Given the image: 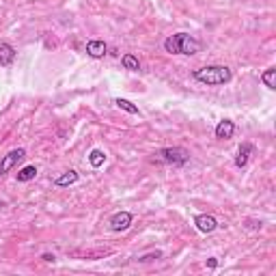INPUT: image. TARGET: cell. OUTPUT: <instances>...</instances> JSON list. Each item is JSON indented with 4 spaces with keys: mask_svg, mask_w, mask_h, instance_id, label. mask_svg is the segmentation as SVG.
<instances>
[{
    "mask_svg": "<svg viewBox=\"0 0 276 276\" xmlns=\"http://www.w3.org/2000/svg\"><path fill=\"white\" fill-rule=\"evenodd\" d=\"M194 80L203 84H209V87H220V84H227L231 82L233 74L227 65H207V67H199L192 72Z\"/></svg>",
    "mask_w": 276,
    "mask_h": 276,
    "instance_id": "6da1fadb",
    "label": "cell"
},
{
    "mask_svg": "<svg viewBox=\"0 0 276 276\" xmlns=\"http://www.w3.org/2000/svg\"><path fill=\"white\" fill-rule=\"evenodd\" d=\"M164 50L170 54H185V56H192V54L201 52V41L188 33H177V35H170L166 41H164Z\"/></svg>",
    "mask_w": 276,
    "mask_h": 276,
    "instance_id": "7a4b0ae2",
    "label": "cell"
},
{
    "mask_svg": "<svg viewBox=\"0 0 276 276\" xmlns=\"http://www.w3.org/2000/svg\"><path fill=\"white\" fill-rule=\"evenodd\" d=\"M160 160L166 164H173V166H184L185 162L190 160V153L185 151L184 147H164L158 151Z\"/></svg>",
    "mask_w": 276,
    "mask_h": 276,
    "instance_id": "3957f363",
    "label": "cell"
},
{
    "mask_svg": "<svg viewBox=\"0 0 276 276\" xmlns=\"http://www.w3.org/2000/svg\"><path fill=\"white\" fill-rule=\"evenodd\" d=\"M24 155H26V151H24V149H13V151H9L2 160H0V175L9 173V170L16 166V164L24 158Z\"/></svg>",
    "mask_w": 276,
    "mask_h": 276,
    "instance_id": "277c9868",
    "label": "cell"
},
{
    "mask_svg": "<svg viewBox=\"0 0 276 276\" xmlns=\"http://www.w3.org/2000/svg\"><path fill=\"white\" fill-rule=\"evenodd\" d=\"M132 220H134V216L129 214V212H117L110 218V229L112 231H125V229H129L132 227Z\"/></svg>",
    "mask_w": 276,
    "mask_h": 276,
    "instance_id": "5b68a950",
    "label": "cell"
},
{
    "mask_svg": "<svg viewBox=\"0 0 276 276\" xmlns=\"http://www.w3.org/2000/svg\"><path fill=\"white\" fill-rule=\"evenodd\" d=\"M194 224H197V229L201 231V233H212V231L218 229V220H216L214 216H209V214L194 216Z\"/></svg>",
    "mask_w": 276,
    "mask_h": 276,
    "instance_id": "8992f818",
    "label": "cell"
},
{
    "mask_svg": "<svg viewBox=\"0 0 276 276\" xmlns=\"http://www.w3.org/2000/svg\"><path fill=\"white\" fill-rule=\"evenodd\" d=\"M253 151H255V147L250 143H242V145H239L238 155H235V166L244 168L246 164H248V160H250V155H253Z\"/></svg>",
    "mask_w": 276,
    "mask_h": 276,
    "instance_id": "52a82bcc",
    "label": "cell"
},
{
    "mask_svg": "<svg viewBox=\"0 0 276 276\" xmlns=\"http://www.w3.org/2000/svg\"><path fill=\"white\" fill-rule=\"evenodd\" d=\"M235 134V123L231 119H222L218 125H216V138L220 140H229Z\"/></svg>",
    "mask_w": 276,
    "mask_h": 276,
    "instance_id": "ba28073f",
    "label": "cell"
},
{
    "mask_svg": "<svg viewBox=\"0 0 276 276\" xmlns=\"http://www.w3.org/2000/svg\"><path fill=\"white\" fill-rule=\"evenodd\" d=\"M13 61H16V48L7 41H0V65L9 67Z\"/></svg>",
    "mask_w": 276,
    "mask_h": 276,
    "instance_id": "9c48e42d",
    "label": "cell"
},
{
    "mask_svg": "<svg viewBox=\"0 0 276 276\" xmlns=\"http://www.w3.org/2000/svg\"><path fill=\"white\" fill-rule=\"evenodd\" d=\"M106 43L104 41H99V39H93V41H89L87 43V54L91 58H104L106 56Z\"/></svg>",
    "mask_w": 276,
    "mask_h": 276,
    "instance_id": "30bf717a",
    "label": "cell"
},
{
    "mask_svg": "<svg viewBox=\"0 0 276 276\" xmlns=\"http://www.w3.org/2000/svg\"><path fill=\"white\" fill-rule=\"evenodd\" d=\"M78 182V173L76 170H67L65 175H61V177L54 179V185H58V188H65V185H72Z\"/></svg>",
    "mask_w": 276,
    "mask_h": 276,
    "instance_id": "8fae6325",
    "label": "cell"
},
{
    "mask_svg": "<svg viewBox=\"0 0 276 276\" xmlns=\"http://www.w3.org/2000/svg\"><path fill=\"white\" fill-rule=\"evenodd\" d=\"M112 253L110 248H104V250H87V253H74V257H84V259H102V257H108Z\"/></svg>",
    "mask_w": 276,
    "mask_h": 276,
    "instance_id": "7c38bea8",
    "label": "cell"
},
{
    "mask_svg": "<svg viewBox=\"0 0 276 276\" xmlns=\"http://www.w3.org/2000/svg\"><path fill=\"white\" fill-rule=\"evenodd\" d=\"M89 162H91L93 168H99L104 162H106V153H104L102 149H93V151L89 153Z\"/></svg>",
    "mask_w": 276,
    "mask_h": 276,
    "instance_id": "4fadbf2b",
    "label": "cell"
},
{
    "mask_svg": "<svg viewBox=\"0 0 276 276\" xmlns=\"http://www.w3.org/2000/svg\"><path fill=\"white\" fill-rule=\"evenodd\" d=\"M121 65L125 69H129V72H138V69H140V63H138V58L134 56V54H123Z\"/></svg>",
    "mask_w": 276,
    "mask_h": 276,
    "instance_id": "5bb4252c",
    "label": "cell"
},
{
    "mask_svg": "<svg viewBox=\"0 0 276 276\" xmlns=\"http://www.w3.org/2000/svg\"><path fill=\"white\" fill-rule=\"evenodd\" d=\"M114 104H117L121 110H125V112H129V114H138V106H134L129 99H123V97H117L114 99Z\"/></svg>",
    "mask_w": 276,
    "mask_h": 276,
    "instance_id": "9a60e30c",
    "label": "cell"
},
{
    "mask_svg": "<svg viewBox=\"0 0 276 276\" xmlns=\"http://www.w3.org/2000/svg\"><path fill=\"white\" fill-rule=\"evenodd\" d=\"M274 76H276V69H274V67H268V69L263 72V76H261V82H263L268 89H276Z\"/></svg>",
    "mask_w": 276,
    "mask_h": 276,
    "instance_id": "2e32d148",
    "label": "cell"
},
{
    "mask_svg": "<svg viewBox=\"0 0 276 276\" xmlns=\"http://www.w3.org/2000/svg\"><path fill=\"white\" fill-rule=\"evenodd\" d=\"M37 175V168L35 166H24L22 170H18V182H31Z\"/></svg>",
    "mask_w": 276,
    "mask_h": 276,
    "instance_id": "e0dca14e",
    "label": "cell"
},
{
    "mask_svg": "<svg viewBox=\"0 0 276 276\" xmlns=\"http://www.w3.org/2000/svg\"><path fill=\"white\" fill-rule=\"evenodd\" d=\"M162 257V250H153V253H149V255H143V257H138V261H151V259H160Z\"/></svg>",
    "mask_w": 276,
    "mask_h": 276,
    "instance_id": "ac0fdd59",
    "label": "cell"
},
{
    "mask_svg": "<svg viewBox=\"0 0 276 276\" xmlns=\"http://www.w3.org/2000/svg\"><path fill=\"white\" fill-rule=\"evenodd\" d=\"M41 259H43V261H48V263H54V261H56V257H54V255H50V253H46Z\"/></svg>",
    "mask_w": 276,
    "mask_h": 276,
    "instance_id": "d6986e66",
    "label": "cell"
},
{
    "mask_svg": "<svg viewBox=\"0 0 276 276\" xmlns=\"http://www.w3.org/2000/svg\"><path fill=\"white\" fill-rule=\"evenodd\" d=\"M207 265H209V268H216V265H218V261L212 257V259H207Z\"/></svg>",
    "mask_w": 276,
    "mask_h": 276,
    "instance_id": "ffe728a7",
    "label": "cell"
}]
</instances>
